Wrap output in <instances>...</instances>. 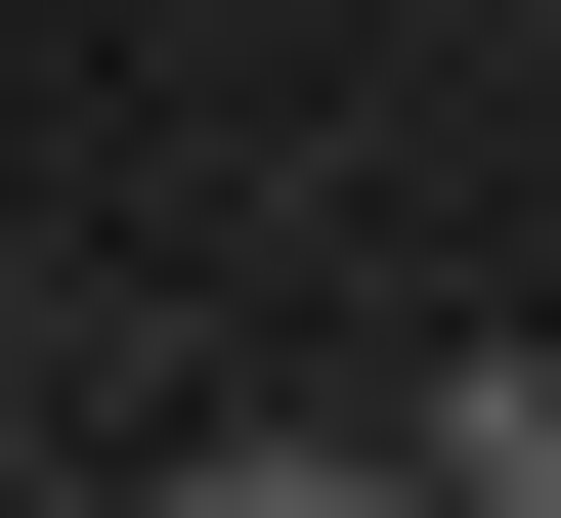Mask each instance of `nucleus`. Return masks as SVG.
<instances>
[{"label": "nucleus", "mask_w": 561, "mask_h": 518, "mask_svg": "<svg viewBox=\"0 0 561 518\" xmlns=\"http://www.w3.org/2000/svg\"><path fill=\"white\" fill-rule=\"evenodd\" d=\"M389 475H476V518H561V346H432V389H389Z\"/></svg>", "instance_id": "obj_1"}]
</instances>
